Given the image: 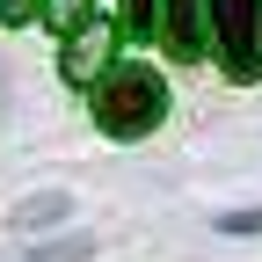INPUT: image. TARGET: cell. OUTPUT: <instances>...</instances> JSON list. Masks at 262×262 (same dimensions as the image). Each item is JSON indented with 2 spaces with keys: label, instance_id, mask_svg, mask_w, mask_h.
Wrapping results in <instances>:
<instances>
[{
  "label": "cell",
  "instance_id": "cell-1",
  "mask_svg": "<svg viewBox=\"0 0 262 262\" xmlns=\"http://www.w3.org/2000/svg\"><path fill=\"white\" fill-rule=\"evenodd\" d=\"M168 117V88H160L153 66H117V73L95 88V124L110 139H146V131Z\"/></svg>",
  "mask_w": 262,
  "mask_h": 262
},
{
  "label": "cell",
  "instance_id": "cell-2",
  "mask_svg": "<svg viewBox=\"0 0 262 262\" xmlns=\"http://www.w3.org/2000/svg\"><path fill=\"white\" fill-rule=\"evenodd\" d=\"M211 37L233 80L262 73V0H211Z\"/></svg>",
  "mask_w": 262,
  "mask_h": 262
},
{
  "label": "cell",
  "instance_id": "cell-3",
  "mask_svg": "<svg viewBox=\"0 0 262 262\" xmlns=\"http://www.w3.org/2000/svg\"><path fill=\"white\" fill-rule=\"evenodd\" d=\"M110 51H117V29L110 22H88L73 44H66V58H58V73L73 80V88H88V80H110L117 66H110Z\"/></svg>",
  "mask_w": 262,
  "mask_h": 262
},
{
  "label": "cell",
  "instance_id": "cell-4",
  "mask_svg": "<svg viewBox=\"0 0 262 262\" xmlns=\"http://www.w3.org/2000/svg\"><path fill=\"white\" fill-rule=\"evenodd\" d=\"M196 15H211V0H168V37H160V44H168L175 58H196V51H204Z\"/></svg>",
  "mask_w": 262,
  "mask_h": 262
},
{
  "label": "cell",
  "instance_id": "cell-5",
  "mask_svg": "<svg viewBox=\"0 0 262 262\" xmlns=\"http://www.w3.org/2000/svg\"><path fill=\"white\" fill-rule=\"evenodd\" d=\"M66 211H73V204H66L58 189H44V196H22V204H15V226H22V233H37V226H58Z\"/></svg>",
  "mask_w": 262,
  "mask_h": 262
},
{
  "label": "cell",
  "instance_id": "cell-6",
  "mask_svg": "<svg viewBox=\"0 0 262 262\" xmlns=\"http://www.w3.org/2000/svg\"><path fill=\"white\" fill-rule=\"evenodd\" d=\"M124 29L131 37H168V0H124Z\"/></svg>",
  "mask_w": 262,
  "mask_h": 262
},
{
  "label": "cell",
  "instance_id": "cell-7",
  "mask_svg": "<svg viewBox=\"0 0 262 262\" xmlns=\"http://www.w3.org/2000/svg\"><path fill=\"white\" fill-rule=\"evenodd\" d=\"M88 15H95V0H44V22H51V29H66V44L88 29Z\"/></svg>",
  "mask_w": 262,
  "mask_h": 262
},
{
  "label": "cell",
  "instance_id": "cell-8",
  "mask_svg": "<svg viewBox=\"0 0 262 262\" xmlns=\"http://www.w3.org/2000/svg\"><path fill=\"white\" fill-rule=\"evenodd\" d=\"M219 233H262V211H226Z\"/></svg>",
  "mask_w": 262,
  "mask_h": 262
},
{
  "label": "cell",
  "instance_id": "cell-9",
  "mask_svg": "<svg viewBox=\"0 0 262 262\" xmlns=\"http://www.w3.org/2000/svg\"><path fill=\"white\" fill-rule=\"evenodd\" d=\"M0 22H15V29L37 22V0H0Z\"/></svg>",
  "mask_w": 262,
  "mask_h": 262
}]
</instances>
